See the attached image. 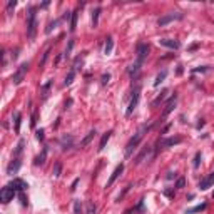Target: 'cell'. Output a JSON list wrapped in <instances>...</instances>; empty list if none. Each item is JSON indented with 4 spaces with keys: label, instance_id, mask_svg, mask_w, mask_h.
<instances>
[{
    "label": "cell",
    "instance_id": "obj_1",
    "mask_svg": "<svg viewBox=\"0 0 214 214\" xmlns=\"http://www.w3.org/2000/svg\"><path fill=\"white\" fill-rule=\"evenodd\" d=\"M151 127H152V126H144V127H140V129L137 130V132H135V134L129 139V142H127V146H126V157H130V156H132L134 149H137V146L140 144V140H142L144 134H146V132H149Z\"/></svg>",
    "mask_w": 214,
    "mask_h": 214
},
{
    "label": "cell",
    "instance_id": "obj_2",
    "mask_svg": "<svg viewBox=\"0 0 214 214\" xmlns=\"http://www.w3.org/2000/svg\"><path fill=\"white\" fill-rule=\"evenodd\" d=\"M27 12H28V14H27V37L30 39V40H33L35 35H37V27H39L35 7H28Z\"/></svg>",
    "mask_w": 214,
    "mask_h": 214
},
{
    "label": "cell",
    "instance_id": "obj_3",
    "mask_svg": "<svg viewBox=\"0 0 214 214\" xmlns=\"http://www.w3.org/2000/svg\"><path fill=\"white\" fill-rule=\"evenodd\" d=\"M182 142V137L181 135H176V137H167V139H159L157 140V147H156V151H154V154H157L159 147L161 149H166V147H172V146H177Z\"/></svg>",
    "mask_w": 214,
    "mask_h": 214
},
{
    "label": "cell",
    "instance_id": "obj_4",
    "mask_svg": "<svg viewBox=\"0 0 214 214\" xmlns=\"http://www.w3.org/2000/svg\"><path fill=\"white\" fill-rule=\"evenodd\" d=\"M27 70H28V62H23V64H20V67L15 70V74L12 75V82H14L15 85L22 84V80L25 79V74H27Z\"/></svg>",
    "mask_w": 214,
    "mask_h": 214
},
{
    "label": "cell",
    "instance_id": "obj_5",
    "mask_svg": "<svg viewBox=\"0 0 214 214\" xmlns=\"http://www.w3.org/2000/svg\"><path fill=\"white\" fill-rule=\"evenodd\" d=\"M139 97H140V85H137V87L134 89V92H132V99H130L129 107H127V111H126V116H130V114L134 112V109L137 107V104H139Z\"/></svg>",
    "mask_w": 214,
    "mask_h": 214
},
{
    "label": "cell",
    "instance_id": "obj_6",
    "mask_svg": "<svg viewBox=\"0 0 214 214\" xmlns=\"http://www.w3.org/2000/svg\"><path fill=\"white\" fill-rule=\"evenodd\" d=\"M182 17H184L182 14H166L157 20V25L159 27H166L167 23L174 22V20H182Z\"/></svg>",
    "mask_w": 214,
    "mask_h": 214
},
{
    "label": "cell",
    "instance_id": "obj_7",
    "mask_svg": "<svg viewBox=\"0 0 214 214\" xmlns=\"http://www.w3.org/2000/svg\"><path fill=\"white\" fill-rule=\"evenodd\" d=\"M15 192H17V191H14V189H12V187H9V186L2 187V191H0V201H2L4 204L10 202V201L15 197Z\"/></svg>",
    "mask_w": 214,
    "mask_h": 214
},
{
    "label": "cell",
    "instance_id": "obj_8",
    "mask_svg": "<svg viewBox=\"0 0 214 214\" xmlns=\"http://www.w3.org/2000/svg\"><path fill=\"white\" fill-rule=\"evenodd\" d=\"M7 186H9V187H12L14 191L23 192V191H25V189L28 187V184H27L25 181H23V179H19V177H15L14 181H10L9 184H7Z\"/></svg>",
    "mask_w": 214,
    "mask_h": 214
},
{
    "label": "cell",
    "instance_id": "obj_9",
    "mask_svg": "<svg viewBox=\"0 0 214 214\" xmlns=\"http://www.w3.org/2000/svg\"><path fill=\"white\" fill-rule=\"evenodd\" d=\"M147 55H149V45H147V44H139V45H137V62H139V64H144Z\"/></svg>",
    "mask_w": 214,
    "mask_h": 214
},
{
    "label": "cell",
    "instance_id": "obj_10",
    "mask_svg": "<svg viewBox=\"0 0 214 214\" xmlns=\"http://www.w3.org/2000/svg\"><path fill=\"white\" fill-rule=\"evenodd\" d=\"M176 102H177V94H174V95H171V99L167 100V104H166V107H164V111H162V119H166V117H167L169 114L174 111V107H176Z\"/></svg>",
    "mask_w": 214,
    "mask_h": 214
},
{
    "label": "cell",
    "instance_id": "obj_11",
    "mask_svg": "<svg viewBox=\"0 0 214 214\" xmlns=\"http://www.w3.org/2000/svg\"><path fill=\"white\" fill-rule=\"evenodd\" d=\"M20 166H22V161H20L19 157H14L12 161H10V164L7 166V174L9 176H14V174H17L20 169Z\"/></svg>",
    "mask_w": 214,
    "mask_h": 214
},
{
    "label": "cell",
    "instance_id": "obj_12",
    "mask_svg": "<svg viewBox=\"0 0 214 214\" xmlns=\"http://www.w3.org/2000/svg\"><path fill=\"white\" fill-rule=\"evenodd\" d=\"M159 44L162 47H167L171 50H177V49H181V42L179 40H174V39H161Z\"/></svg>",
    "mask_w": 214,
    "mask_h": 214
},
{
    "label": "cell",
    "instance_id": "obj_13",
    "mask_svg": "<svg viewBox=\"0 0 214 214\" xmlns=\"http://www.w3.org/2000/svg\"><path fill=\"white\" fill-rule=\"evenodd\" d=\"M122 172H124V164H119V166H116V169H114V172L111 174V177H109V181H107V184H106V187H111L114 182H116V179L119 176H121Z\"/></svg>",
    "mask_w": 214,
    "mask_h": 214
},
{
    "label": "cell",
    "instance_id": "obj_14",
    "mask_svg": "<svg viewBox=\"0 0 214 214\" xmlns=\"http://www.w3.org/2000/svg\"><path fill=\"white\" fill-rule=\"evenodd\" d=\"M213 184H214V171L211 172L207 177H204V179H201L199 181V189L201 191H206V189H209Z\"/></svg>",
    "mask_w": 214,
    "mask_h": 214
},
{
    "label": "cell",
    "instance_id": "obj_15",
    "mask_svg": "<svg viewBox=\"0 0 214 214\" xmlns=\"http://www.w3.org/2000/svg\"><path fill=\"white\" fill-rule=\"evenodd\" d=\"M151 152H152V147H151V146H144V147H142V151L137 154V157L134 159V164H140L142 161H144V157H147Z\"/></svg>",
    "mask_w": 214,
    "mask_h": 214
},
{
    "label": "cell",
    "instance_id": "obj_16",
    "mask_svg": "<svg viewBox=\"0 0 214 214\" xmlns=\"http://www.w3.org/2000/svg\"><path fill=\"white\" fill-rule=\"evenodd\" d=\"M60 146H62V151H69L72 146H74V137L72 135H67L65 134L64 137L60 139Z\"/></svg>",
    "mask_w": 214,
    "mask_h": 214
},
{
    "label": "cell",
    "instance_id": "obj_17",
    "mask_svg": "<svg viewBox=\"0 0 214 214\" xmlns=\"http://www.w3.org/2000/svg\"><path fill=\"white\" fill-rule=\"evenodd\" d=\"M47 152H49V149H47V147H44L42 152L39 154L35 159H33V166H44V164H45V159H47Z\"/></svg>",
    "mask_w": 214,
    "mask_h": 214
},
{
    "label": "cell",
    "instance_id": "obj_18",
    "mask_svg": "<svg viewBox=\"0 0 214 214\" xmlns=\"http://www.w3.org/2000/svg\"><path fill=\"white\" fill-rule=\"evenodd\" d=\"M111 135H112V130H107L106 134H102V139H100V142H99V151H104L106 149V146L107 142H109V139H111Z\"/></svg>",
    "mask_w": 214,
    "mask_h": 214
},
{
    "label": "cell",
    "instance_id": "obj_19",
    "mask_svg": "<svg viewBox=\"0 0 214 214\" xmlns=\"http://www.w3.org/2000/svg\"><path fill=\"white\" fill-rule=\"evenodd\" d=\"M77 17H79V9H75L74 12H72V17H70V27H69L70 32H74L75 28H77Z\"/></svg>",
    "mask_w": 214,
    "mask_h": 214
},
{
    "label": "cell",
    "instance_id": "obj_20",
    "mask_svg": "<svg viewBox=\"0 0 214 214\" xmlns=\"http://www.w3.org/2000/svg\"><path fill=\"white\" fill-rule=\"evenodd\" d=\"M95 134H97V132H95V129H94V130H90V132H89V134L85 135L84 139L80 140V147H85L87 144H90V140H92L94 137H95Z\"/></svg>",
    "mask_w": 214,
    "mask_h": 214
},
{
    "label": "cell",
    "instance_id": "obj_21",
    "mask_svg": "<svg viewBox=\"0 0 214 214\" xmlns=\"http://www.w3.org/2000/svg\"><path fill=\"white\" fill-rule=\"evenodd\" d=\"M50 87H52V80H49L47 84H44L42 87H40V94H42V99H44V100L49 97V94H50Z\"/></svg>",
    "mask_w": 214,
    "mask_h": 214
},
{
    "label": "cell",
    "instance_id": "obj_22",
    "mask_svg": "<svg viewBox=\"0 0 214 214\" xmlns=\"http://www.w3.org/2000/svg\"><path fill=\"white\" fill-rule=\"evenodd\" d=\"M167 77V70L164 69V70H161L157 74V77H156V80H154V87H159L161 85V82H164V79Z\"/></svg>",
    "mask_w": 214,
    "mask_h": 214
},
{
    "label": "cell",
    "instance_id": "obj_23",
    "mask_svg": "<svg viewBox=\"0 0 214 214\" xmlns=\"http://www.w3.org/2000/svg\"><path fill=\"white\" fill-rule=\"evenodd\" d=\"M112 49H114V40H112V37H107L106 45H104V54H106V55H111Z\"/></svg>",
    "mask_w": 214,
    "mask_h": 214
},
{
    "label": "cell",
    "instance_id": "obj_24",
    "mask_svg": "<svg viewBox=\"0 0 214 214\" xmlns=\"http://www.w3.org/2000/svg\"><path fill=\"white\" fill-rule=\"evenodd\" d=\"M167 94H169V90H162V92L159 94L157 97L154 99L152 102H151V106H152V107H157L159 104H161V102H162V100H164V99H166V95H167Z\"/></svg>",
    "mask_w": 214,
    "mask_h": 214
},
{
    "label": "cell",
    "instance_id": "obj_25",
    "mask_svg": "<svg viewBox=\"0 0 214 214\" xmlns=\"http://www.w3.org/2000/svg\"><path fill=\"white\" fill-rule=\"evenodd\" d=\"M23 146H25V139H20V140H19V144H17V147H15V151H14V156H15V157H19L20 154H22Z\"/></svg>",
    "mask_w": 214,
    "mask_h": 214
},
{
    "label": "cell",
    "instance_id": "obj_26",
    "mask_svg": "<svg viewBox=\"0 0 214 214\" xmlns=\"http://www.w3.org/2000/svg\"><path fill=\"white\" fill-rule=\"evenodd\" d=\"M144 211H146V209H144V199H140V201H139V204L135 206L134 209L127 211L126 214H130V213H144Z\"/></svg>",
    "mask_w": 214,
    "mask_h": 214
},
{
    "label": "cell",
    "instance_id": "obj_27",
    "mask_svg": "<svg viewBox=\"0 0 214 214\" xmlns=\"http://www.w3.org/2000/svg\"><path fill=\"white\" fill-rule=\"evenodd\" d=\"M206 207H207V202H202V204L196 206V207H192V209H187L186 214H192V213H201V211H204Z\"/></svg>",
    "mask_w": 214,
    "mask_h": 214
},
{
    "label": "cell",
    "instance_id": "obj_28",
    "mask_svg": "<svg viewBox=\"0 0 214 214\" xmlns=\"http://www.w3.org/2000/svg\"><path fill=\"white\" fill-rule=\"evenodd\" d=\"M74 79H75V70L72 69V70H70V72H69V74L65 75V80H64V84H65V85H70V84H72V82H74Z\"/></svg>",
    "mask_w": 214,
    "mask_h": 214
},
{
    "label": "cell",
    "instance_id": "obj_29",
    "mask_svg": "<svg viewBox=\"0 0 214 214\" xmlns=\"http://www.w3.org/2000/svg\"><path fill=\"white\" fill-rule=\"evenodd\" d=\"M52 174H54V177H59V176H60V174H62V162H55V164H54Z\"/></svg>",
    "mask_w": 214,
    "mask_h": 214
},
{
    "label": "cell",
    "instance_id": "obj_30",
    "mask_svg": "<svg viewBox=\"0 0 214 214\" xmlns=\"http://www.w3.org/2000/svg\"><path fill=\"white\" fill-rule=\"evenodd\" d=\"M85 206H87V209H85V214H95L97 207H95V204H94L92 201H87V202H85Z\"/></svg>",
    "mask_w": 214,
    "mask_h": 214
},
{
    "label": "cell",
    "instance_id": "obj_31",
    "mask_svg": "<svg viewBox=\"0 0 214 214\" xmlns=\"http://www.w3.org/2000/svg\"><path fill=\"white\" fill-rule=\"evenodd\" d=\"M99 14H100V7H97V9L92 12V25L94 27H97V23H99Z\"/></svg>",
    "mask_w": 214,
    "mask_h": 214
},
{
    "label": "cell",
    "instance_id": "obj_32",
    "mask_svg": "<svg viewBox=\"0 0 214 214\" xmlns=\"http://www.w3.org/2000/svg\"><path fill=\"white\" fill-rule=\"evenodd\" d=\"M20 122H22V114L17 112V114H15V132H17V134L20 132Z\"/></svg>",
    "mask_w": 214,
    "mask_h": 214
},
{
    "label": "cell",
    "instance_id": "obj_33",
    "mask_svg": "<svg viewBox=\"0 0 214 214\" xmlns=\"http://www.w3.org/2000/svg\"><path fill=\"white\" fill-rule=\"evenodd\" d=\"M74 213H75V214H80V213H82V202H80V199H75V201H74Z\"/></svg>",
    "mask_w": 214,
    "mask_h": 214
},
{
    "label": "cell",
    "instance_id": "obj_34",
    "mask_svg": "<svg viewBox=\"0 0 214 214\" xmlns=\"http://www.w3.org/2000/svg\"><path fill=\"white\" fill-rule=\"evenodd\" d=\"M130 187H132V184H129V186H126V187H124V191H122V192H121V194L117 196V202H121V201H122V199H124V196H126V194H127V192H129V191H130Z\"/></svg>",
    "mask_w": 214,
    "mask_h": 214
},
{
    "label": "cell",
    "instance_id": "obj_35",
    "mask_svg": "<svg viewBox=\"0 0 214 214\" xmlns=\"http://www.w3.org/2000/svg\"><path fill=\"white\" fill-rule=\"evenodd\" d=\"M199 164H201V152H196V156H194V162H192V167L197 169V167H199Z\"/></svg>",
    "mask_w": 214,
    "mask_h": 214
},
{
    "label": "cell",
    "instance_id": "obj_36",
    "mask_svg": "<svg viewBox=\"0 0 214 214\" xmlns=\"http://www.w3.org/2000/svg\"><path fill=\"white\" fill-rule=\"evenodd\" d=\"M49 54H50V49H47V50L44 52V57H42V60L39 62V65H40V67H44V65H45L47 59H49Z\"/></svg>",
    "mask_w": 214,
    "mask_h": 214
},
{
    "label": "cell",
    "instance_id": "obj_37",
    "mask_svg": "<svg viewBox=\"0 0 214 214\" xmlns=\"http://www.w3.org/2000/svg\"><path fill=\"white\" fill-rule=\"evenodd\" d=\"M184 186H186V179H184V177H179L176 182V189H182Z\"/></svg>",
    "mask_w": 214,
    "mask_h": 214
},
{
    "label": "cell",
    "instance_id": "obj_38",
    "mask_svg": "<svg viewBox=\"0 0 214 214\" xmlns=\"http://www.w3.org/2000/svg\"><path fill=\"white\" fill-rule=\"evenodd\" d=\"M59 22H60V20H54V22L49 23V27L45 28V33H50V32H52V28H55V25H57Z\"/></svg>",
    "mask_w": 214,
    "mask_h": 214
},
{
    "label": "cell",
    "instance_id": "obj_39",
    "mask_svg": "<svg viewBox=\"0 0 214 214\" xmlns=\"http://www.w3.org/2000/svg\"><path fill=\"white\" fill-rule=\"evenodd\" d=\"M44 134H45V130H44V129H37V132H35V135H37L39 140H44V137H45Z\"/></svg>",
    "mask_w": 214,
    "mask_h": 214
},
{
    "label": "cell",
    "instance_id": "obj_40",
    "mask_svg": "<svg viewBox=\"0 0 214 214\" xmlns=\"http://www.w3.org/2000/svg\"><path fill=\"white\" fill-rule=\"evenodd\" d=\"M72 47H74V40H69V45H67V49H65V57L70 55V50H72Z\"/></svg>",
    "mask_w": 214,
    "mask_h": 214
},
{
    "label": "cell",
    "instance_id": "obj_41",
    "mask_svg": "<svg viewBox=\"0 0 214 214\" xmlns=\"http://www.w3.org/2000/svg\"><path fill=\"white\" fill-rule=\"evenodd\" d=\"M15 5H17V2H15V0H10L9 4H7V12H10V10L14 9Z\"/></svg>",
    "mask_w": 214,
    "mask_h": 214
},
{
    "label": "cell",
    "instance_id": "obj_42",
    "mask_svg": "<svg viewBox=\"0 0 214 214\" xmlns=\"http://www.w3.org/2000/svg\"><path fill=\"white\" fill-rule=\"evenodd\" d=\"M20 202H22L23 207L27 206V197H25V194H23V192H20Z\"/></svg>",
    "mask_w": 214,
    "mask_h": 214
},
{
    "label": "cell",
    "instance_id": "obj_43",
    "mask_svg": "<svg viewBox=\"0 0 214 214\" xmlns=\"http://www.w3.org/2000/svg\"><path fill=\"white\" fill-rule=\"evenodd\" d=\"M109 79H111V74H104L102 75V85H106L107 82H109Z\"/></svg>",
    "mask_w": 214,
    "mask_h": 214
},
{
    "label": "cell",
    "instance_id": "obj_44",
    "mask_svg": "<svg viewBox=\"0 0 214 214\" xmlns=\"http://www.w3.org/2000/svg\"><path fill=\"white\" fill-rule=\"evenodd\" d=\"M35 122H37V112H33V114H32V121H30V126L35 127Z\"/></svg>",
    "mask_w": 214,
    "mask_h": 214
},
{
    "label": "cell",
    "instance_id": "obj_45",
    "mask_svg": "<svg viewBox=\"0 0 214 214\" xmlns=\"http://www.w3.org/2000/svg\"><path fill=\"white\" fill-rule=\"evenodd\" d=\"M177 176V172H172V171H169L167 172V176H166V179H169V181H171V179H174V177Z\"/></svg>",
    "mask_w": 214,
    "mask_h": 214
},
{
    "label": "cell",
    "instance_id": "obj_46",
    "mask_svg": "<svg viewBox=\"0 0 214 214\" xmlns=\"http://www.w3.org/2000/svg\"><path fill=\"white\" fill-rule=\"evenodd\" d=\"M79 181H80V179H79V177H77V179H75V181L72 182V186H70V191H72V192L75 191V187H77V184H79Z\"/></svg>",
    "mask_w": 214,
    "mask_h": 214
},
{
    "label": "cell",
    "instance_id": "obj_47",
    "mask_svg": "<svg viewBox=\"0 0 214 214\" xmlns=\"http://www.w3.org/2000/svg\"><path fill=\"white\" fill-rule=\"evenodd\" d=\"M207 70V67H201V69H192V74H196V72H206Z\"/></svg>",
    "mask_w": 214,
    "mask_h": 214
},
{
    "label": "cell",
    "instance_id": "obj_48",
    "mask_svg": "<svg viewBox=\"0 0 214 214\" xmlns=\"http://www.w3.org/2000/svg\"><path fill=\"white\" fill-rule=\"evenodd\" d=\"M182 72H184V69H182V65H179V67H177V75H181Z\"/></svg>",
    "mask_w": 214,
    "mask_h": 214
},
{
    "label": "cell",
    "instance_id": "obj_49",
    "mask_svg": "<svg viewBox=\"0 0 214 214\" xmlns=\"http://www.w3.org/2000/svg\"><path fill=\"white\" fill-rule=\"evenodd\" d=\"M70 106H72V99H69V100H67V102H65V109H69Z\"/></svg>",
    "mask_w": 214,
    "mask_h": 214
},
{
    "label": "cell",
    "instance_id": "obj_50",
    "mask_svg": "<svg viewBox=\"0 0 214 214\" xmlns=\"http://www.w3.org/2000/svg\"><path fill=\"white\" fill-rule=\"evenodd\" d=\"M202 126H204V121H202V119H201V121L197 122V129H201V127H202Z\"/></svg>",
    "mask_w": 214,
    "mask_h": 214
},
{
    "label": "cell",
    "instance_id": "obj_51",
    "mask_svg": "<svg viewBox=\"0 0 214 214\" xmlns=\"http://www.w3.org/2000/svg\"><path fill=\"white\" fill-rule=\"evenodd\" d=\"M213 197H214V192H213Z\"/></svg>",
    "mask_w": 214,
    "mask_h": 214
}]
</instances>
